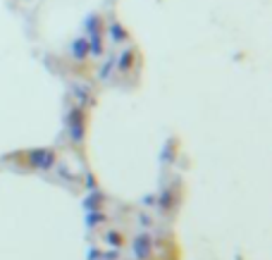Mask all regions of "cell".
<instances>
[{
	"label": "cell",
	"instance_id": "6da1fadb",
	"mask_svg": "<svg viewBox=\"0 0 272 260\" xmlns=\"http://www.w3.org/2000/svg\"><path fill=\"white\" fill-rule=\"evenodd\" d=\"M67 131L74 146H82L86 138V112L84 108H72L67 115Z\"/></svg>",
	"mask_w": 272,
	"mask_h": 260
},
{
	"label": "cell",
	"instance_id": "7a4b0ae2",
	"mask_svg": "<svg viewBox=\"0 0 272 260\" xmlns=\"http://www.w3.org/2000/svg\"><path fill=\"white\" fill-rule=\"evenodd\" d=\"M27 163L36 170H50L55 165V151L50 148H34L27 153Z\"/></svg>",
	"mask_w": 272,
	"mask_h": 260
},
{
	"label": "cell",
	"instance_id": "3957f363",
	"mask_svg": "<svg viewBox=\"0 0 272 260\" xmlns=\"http://www.w3.org/2000/svg\"><path fill=\"white\" fill-rule=\"evenodd\" d=\"M72 57L77 60V62H84L89 55H91V45H89V39H77V41H72Z\"/></svg>",
	"mask_w": 272,
	"mask_h": 260
},
{
	"label": "cell",
	"instance_id": "277c9868",
	"mask_svg": "<svg viewBox=\"0 0 272 260\" xmlns=\"http://www.w3.org/2000/svg\"><path fill=\"white\" fill-rule=\"evenodd\" d=\"M150 253V236L146 232H141L134 239V256L136 258H148Z\"/></svg>",
	"mask_w": 272,
	"mask_h": 260
},
{
	"label": "cell",
	"instance_id": "5b68a950",
	"mask_svg": "<svg viewBox=\"0 0 272 260\" xmlns=\"http://www.w3.org/2000/svg\"><path fill=\"white\" fill-rule=\"evenodd\" d=\"M134 62H136V50L134 48H124L120 53V60H117V69L120 72H129L134 67Z\"/></svg>",
	"mask_w": 272,
	"mask_h": 260
},
{
	"label": "cell",
	"instance_id": "8992f818",
	"mask_svg": "<svg viewBox=\"0 0 272 260\" xmlns=\"http://www.w3.org/2000/svg\"><path fill=\"white\" fill-rule=\"evenodd\" d=\"M100 222H105V213H103V210H89V213L84 215V224H86L89 229H93L95 224H100Z\"/></svg>",
	"mask_w": 272,
	"mask_h": 260
},
{
	"label": "cell",
	"instance_id": "52a82bcc",
	"mask_svg": "<svg viewBox=\"0 0 272 260\" xmlns=\"http://www.w3.org/2000/svg\"><path fill=\"white\" fill-rule=\"evenodd\" d=\"M108 31H110V36H112V43H122V41H127V39H129L127 29H124L120 22H112Z\"/></svg>",
	"mask_w": 272,
	"mask_h": 260
},
{
	"label": "cell",
	"instance_id": "ba28073f",
	"mask_svg": "<svg viewBox=\"0 0 272 260\" xmlns=\"http://www.w3.org/2000/svg\"><path fill=\"white\" fill-rule=\"evenodd\" d=\"M105 239H108L110 246H122V241H124V236H122V234H117V232H108Z\"/></svg>",
	"mask_w": 272,
	"mask_h": 260
},
{
	"label": "cell",
	"instance_id": "9c48e42d",
	"mask_svg": "<svg viewBox=\"0 0 272 260\" xmlns=\"http://www.w3.org/2000/svg\"><path fill=\"white\" fill-rule=\"evenodd\" d=\"M98 258H103V251L100 248H91L89 251V260H98Z\"/></svg>",
	"mask_w": 272,
	"mask_h": 260
}]
</instances>
